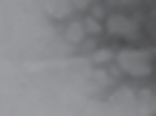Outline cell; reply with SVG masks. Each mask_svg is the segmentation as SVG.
<instances>
[{
	"instance_id": "5b68a950",
	"label": "cell",
	"mask_w": 156,
	"mask_h": 116,
	"mask_svg": "<svg viewBox=\"0 0 156 116\" xmlns=\"http://www.w3.org/2000/svg\"><path fill=\"white\" fill-rule=\"evenodd\" d=\"M84 26H87V35H90V38H95V35L104 32V26L98 23V17H84Z\"/></svg>"
},
{
	"instance_id": "8992f818",
	"label": "cell",
	"mask_w": 156,
	"mask_h": 116,
	"mask_svg": "<svg viewBox=\"0 0 156 116\" xmlns=\"http://www.w3.org/2000/svg\"><path fill=\"white\" fill-rule=\"evenodd\" d=\"M110 6H133V3H142V0H107Z\"/></svg>"
},
{
	"instance_id": "3957f363",
	"label": "cell",
	"mask_w": 156,
	"mask_h": 116,
	"mask_svg": "<svg viewBox=\"0 0 156 116\" xmlns=\"http://www.w3.org/2000/svg\"><path fill=\"white\" fill-rule=\"evenodd\" d=\"M64 38H67L69 44H81V41L87 38V26H84V21H73L67 29H64Z\"/></svg>"
},
{
	"instance_id": "52a82bcc",
	"label": "cell",
	"mask_w": 156,
	"mask_h": 116,
	"mask_svg": "<svg viewBox=\"0 0 156 116\" xmlns=\"http://www.w3.org/2000/svg\"><path fill=\"white\" fill-rule=\"evenodd\" d=\"M90 3H93V0H69V6H75V9H78V6L84 9V6H90Z\"/></svg>"
},
{
	"instance_id": "7a4b0ae2",
	"label": "cell",
	"mask_w": 156,
	"mask_h": 116,
	"mask_svg": "<svg viewBox=\"0 0 156 116\" xmlns=\"http://www.w3.org/2000/svg\"><path fill=\"white\" fill-rule=\"evenodd\" d=\"M104 26H107V32H110L113 38H139V21L122 15V12L107 15V23H104Z\"/></svg>"
},
{
	"instance_id": "277c9868",
	"label": "cell",
	"mask_w": 156,
	"mask_h": 116,
	"mask_svg": "<svg viewBox=\"0 0 156 116\" xmlns=\"http://www.w3.org/2000/svg\"><path fill=\"white\" fill-rule=\"evenodd\" d=\"M90 58H93V64H95V67H101V64H110V61L116 58V55H113L110 50H95Z\"/></svg>"
},
{
	"instance_id": "6da1fadb",
	"label": "cell",
	"mask_w": 156,
	"mask_h": 116,
	"mask_svg": "<svg viewBox=\"0 0 156 116\" xmlns=\"http://www.w3.org/2000/svg\"><path fill=\"white\" fill-rule=\"evenodd\" d=\"M116 61H119V70L133 78H147L153 73L151 55L145 50H122V52H116Z\"/></svg>"
}]
</instances>
